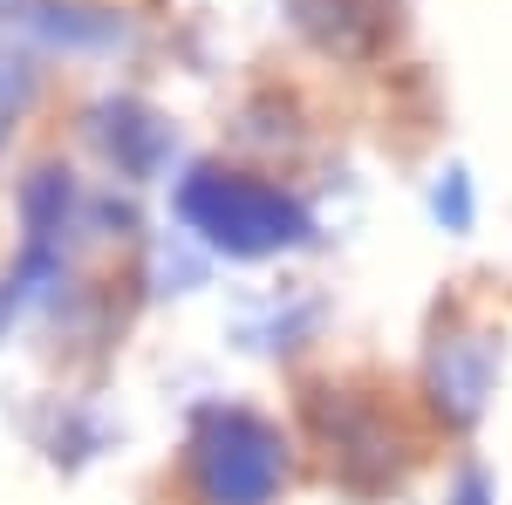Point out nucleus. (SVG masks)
<instances>
[{
	"mask_svg": "<svg viewBox=\"0 0 512 505\" xmlns=\"http://www.w3.org/2000/svg\"><path fill=\"white\" fill-rule=\"evenodd\" d=\"M14 110H21V76H14V62L0 55V137H7V123H14Z\"/></svg>",
	"mask_w": 512,
	"mask_h": 505,
	"instance_id": "3",
	"label": "nucleus"
},
{
	"mask_svg": "<svg viewBox=\"0 0 512 505\" xmlns=\"http://www.w3.org/2000/svg\"><path fill=\"white\" fill-rule=\"evenodd\" d=\"M198 471H205V492L219 505H260L280 478V451L253 417H219L205 451H198Z\"/></svg>",
	"mask_w": 512,
	"mask_h": 505,
	"instance_id": "2",
	"label": "nucleus"
},
{
	"mask_svg": "<svg viewBox=\"0 0 512 505\" xmlns=\"http://www.w3.org/2000/svg\"><path fill=\"white\" fill-rule=\"evenodd\" d=\"M185 205H192L198 226L219 239V246H233V253H267V246L301 233L294 205L260 192V185H246V178H205V185H192Z\"/></svg>",
	"mask_w": 512,
	"mask_h": 505,
	"instance_id": "1",
	"label": "nucleus"
}]
</instances>
